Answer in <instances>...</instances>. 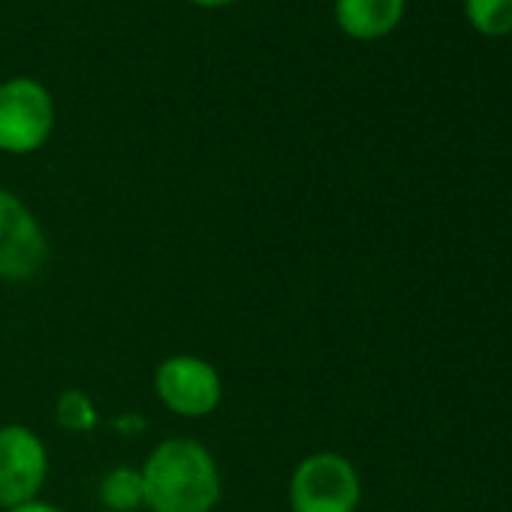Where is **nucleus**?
<instances>
[{
  "mask_svg": "<svg viewBox=\"0 0 512 512\" xmlns=\"http://www.w3.org/2000/svg\"><path fill=\"white\" fill-rule=\"evenodd\" d=\"M139 470L148 512H214L223 497V473L214 452L187 434L160 440Z\"/></svg>",
  "mask_w": 512,
  "mask_h": 512,
  "instance_id": "f257e3e1",
  "label": "nucleus"
},
{
  "mask_svg": "<svg viewBox=\"0 0 512 512\" xmlns=\"http://www.w3.org/2000/svg\"><path fill=\"white\" fill-rule=\"evenodd\" d=\"M287 503L290 512H356L362 503V476L341 452H311L293 467Z\"/></svg>",
  "mask_w": 512,
  "mask_h": 512,
  "instance_id": "f03ea898",
  "label": "nucleus"
},
{
  "mask_svg": "<svg viewBox=\"0 0 512 512\" xmlns=\"http://www.w3.org/2000/svg\"><path fill=\"white\" fill-rule=\"evenodd\" d=\"M58 106L52 91L31 76L0 82V151L13 157L37 154L55 133Z\"/></svg>",
  "mask_w": 512,
  "mask_h": 512,
  "instance_id": "7ed1b4c3",
  "label": "nucleus"
},
{
  "mask_svg": "<svg viewBox=\"0 0 512 512\" xmlns=\"http://www.w3.org/2000/svg\"><path fill=\"white\" fill-rule=\"evenodd\" d=\"M52 256L49 232L34 208L0 187V284H28L43 275Z\"/></svg>",
  "mask_w": 512,
  "mask_h": 512,
  "instance_id": "20e7f679",
  "label": "nucleus"
},
{
  "mask_svg": "<svg viewBox=\"0 0 512 512\" xmlns=\"http://www.w3.org/2000/svg\"><path fill=\"white\" fill-rule=\"evenodd\" d=\"M154 395L178 419H208L223 404V377L196 353H172L154 371Z\"/></svg>",
  "mask_w": 512,
  "mask_h": 512,
  "instance_id": "39448f33",
  "label": "nucleus"
},
{
  "mask_svg": "<svg viewBox=\"0 0 512 512\" xmlns=\"http://www.w3.org/2000/svg\"><path fill=\"white\" fill-rule=\"evenodd\" d=\"M49 446L46 440L22 425H0V509H13L28 500H37L49 482Z\"/></svg>",
  "mask_w": 512,
  "mask_h": 512,
  "instance_id": "423d86ee",
  "label": "nucleus"
},
{
  "mask_svg": "<svg viewBox=\"0 0 512 512\" xmlns=\"http://www.w3.org/2000/svg\"><path fill=\"white\" fill-rule=\"evenodd\" d=\"M407 13V0H335V22L350 40L389 37Z\"/></svg>",
  "mask_w": 512,
  "mask_h": 512,
  "instance_id": "0eeeda50",
  "label": "nucleus"
},
{
  "mask_svg": "<svg viewBox=\"0 0 512 512\" xmlns=\"http://www.w3.org/2000/svg\"><path fill=\"white\" fill-rule=\"evenodd\" d=\"M97 497L109 512H139L145 509V482L139 467H112L97 485Z\"/></svg>",
  "mask_w": 512,
  "mask_h": 512,
  "instance_id": "6e6552de",
  "label": "nucleus"
},
{
  "mask_svg": "<svg viewBox=\"0 0 512 512\" xmlns=\"http://www.w3.org/2000/svg\"><path fill=\"white\" fill-rule=\"evenodd\" d=\"M55 422L67 434H91L100 425V410L85 389H64L55 398Z\"/></svg>",
  "mask_w": 512,
  "mask_h": 512,
  "instance_id": "1a4fd4ad",
  "label": "nucleus"
},
{
  "mask_svg": "<svg viewBox=\"0 0 512 512\" xmlns=\"http://www.w3.org/2000/svg\"><path fill=\"white\" fill-rule=\"evenodd\" d=\"M464 19L482 37L512 34V0H464Z\"/></svg>",
  "mask_w": 512,
  "mask_h": 512,
  "instance_id": "9d476101",
  "label": "nucleus"
},
{
  "mask_svg": "<svg viewBox=\"0 0 512 512\" xmlns=\"http://www.w3.org/2000/svg\"><path fill=\"white\" fill-rule=\"evenodd\" d=\"M109 428H112V431H118L121 437H142V434L148 431V419H145L142 413L130 410V413H118V416H112V419H109Z\"/></svg>",
  "mask_w": 512,
  "mask_h": 512,
  "instance_id": "9b49d317",
  "label": "nucleus"
},
{
  "mask_svg": "<svg viewBox=\"0 0 512 512\" xmlns=\"http://www.w3.org/2000/svg\"><path fill=\"white\" fill-rule=\"evenodd\" d=\"M7 512H67V509L58 506V503H52V500L37 497V500H28V503H22V506H13V509H7Z\"/></svg>",
  "mask_w": 512,
  "mask_h": 512,
  "instance_id": "f8f14e48",
  "label": "nucleus"
},
{
  "mask_svg": "<svg viewBox=\"0 0 512 512\" xmlns=\"http://www.w3.org/2000/svg\"><path fill=\"white\" fill-rule=\"evenodd\" d=\"M190 4L202 7V10H220V7H232L238 0H190Z\"/></svg>",
  "mask_w": 512,
  "mask_h": 512,
  "instance_id": "ddd939ff",
  "label": "nucleus"
},
{
  "mask_svg": "<svg viewBox=\"0 0 512 512\" xmlns=\"http://www.w3.org/2000/svg\"><path fill=\"white\" fill-rule=\"evenodd\" d=\"M0 82H4V76H0Z\"/></svg>",
  "mask_w": 512,
  "mask_h": 512,
  "instance_id": "4468645a",
  "label": "nucleus"
}]
</instances>
